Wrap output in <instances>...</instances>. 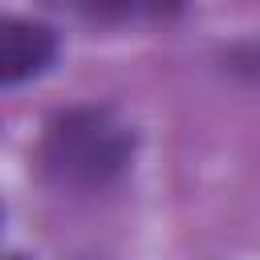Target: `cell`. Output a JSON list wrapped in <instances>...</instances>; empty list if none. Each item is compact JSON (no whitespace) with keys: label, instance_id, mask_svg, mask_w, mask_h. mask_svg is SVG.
<instances>
[{"label":"cell","instance_id":"obj_1","mask_svg":"<svg viewBox=\"0 0 260 260\" xmlns=\"http://www.w3.org/2000/svg\"><path fill=\"white\" fill-rule=\"evenodd\" d=\"M134 154V130L106 106H77L49 122L41 138V167L69 187L114 183Z\"/></svg>","mask_w":260,"mask_h":260},{"label":"cell","instance_id":"obj_2","mask_svg":"<svg viewBox=\"0 0 260 260\" xmlns=\"http://www.w3.org/2000/svg\"><path fill=\"white\" fill-rule=\"evenodd\" d=\"M57 61V32L41 20L0 16V85L41 77Z\"/></svg>","mask_w":260,"mask_h":260},{"label":"cell","instance_id":"obj_3","mask_svg":"<svg viewBox=\"0 0 260 260\" xmlns=\"http://www.w3.org/2000/svg\"><path fill=\"white\" fill-rule=\"evenodd\" d=\"M8 260H24V256H8Z\"/></svg>","mask_w":260,"mask_h":260}]
</instances>
